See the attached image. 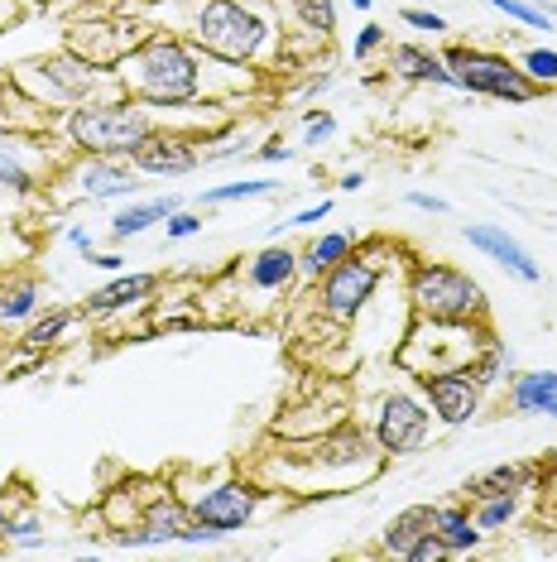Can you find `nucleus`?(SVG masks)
I'll use <instances>...</instances> for the list:
<instances>
[{
  "instance_id": "1",
  "label": "nucleus",
  "mask_w": 557,
  "mask_h": 562,
  "mask_svg": "<svg viewBox=\"0 0 557 562\" xmlns=\"http://www.w3.org/2000/svg\"><path fill=\"white\" fill-rule=\"evenodd\" d=\"M116 78L145 101V106L179 111L193 106L202 97V68L197 54L173 34H149L145 44H135L130 54L116 63Z\"/></svg>"
},
{
  "instance_id": "2",
  "label": "nucleus",
  "mask_w": 557,
  "mask_h": 562,
  "mask_svg": "<svg viewBox=\"0 0 557 562\" xmlns=\"http://www.w3.org/2000/svg\"><path fill=\"white\" fill-rule=\"evenodd\" d=\"M409 299L413 313L428 317V323H480L486 317V289L457 265H433V260L413 265Z\"/></svg>"
},
{
  "instance_id": "3",
  "label": "nucleus",
  "mask_w": 557,
  "mask_h": 562,
  "mask_svg": "<svg viewBox=\"0 0 557 562\" xmlns=\"http://www.w3.org/2000/svg\"><path fill=\"white\" fill-rule=\"evenodd\" d=\"M149 131H155V121H149L145 106H135V101H82L68 116V135L82 155L125 159Z\"/></svg>"
},
{
  "instance_id": "4",
  "label": "nucleus",
  "mask_w": 557,
  "mask_h": 562,
  "mask_svg": "<svg viewBox=\"0 0 557 562\" xmlns=\"http://www.w3.org/2000/svg\"><path fill=\"white\" fill-rule=\"evenodd\" d=\"M187 34H193V44L202 54H212L221 63H250L264 44V20L246 0H202Z\"/></svg>"
},
{
  "instance_id": "5",
  "label": "nucleus",
  "mask_w": 557,
  "mask_h": 562,
  "mask_svg": "<svg viewBox=\"0 0 557 562\" xmlns=\"http://www.w3.org/2000/svg\"><path fill=\"white\" fill-rule=\"evenodd\" d=\"M442 63L452 68L462 92L471 97H496V101H538L543 87L528 78L524 68H514L510 58L500 54H486V48H466V44H452Z\"/></svg>"
},
{
  "instance_id": "6",
  "label": "nucleus",
  "mask_w": 557,
  "mask_h": 562,
  "mask_svg": "<svg viewBox=\"0 0 557 562\" xmlns=\"http://www.w3.org/2000/svg\"><path fill=\"white\" fill-rule=\"evenodd\" d=\"M428 428H433V408L418 404L413 394H385L375 414V447L385 457H409L428 442Z\"/></svg>"
},
{
  "instance_id": "7",
  "label": "nucleus",
  "mask_w": 557,
  "mask_h": 562,
  "mask_svg": "<svg viewBox=\"0 0 557 562\" xmlns=\"http://www.w3.org/2000/svg\"><path fill=\"white\" fill-rule=\"evenodd\" d=\"M413 385L423 390V404L433 408V418L447 428H462L480 414V385L471 380V370H418Z\"/></svg>"
},
{
  "instance_id": "8",
  "label": "nucleus",
  "mask_w": 557,
  "mask_h": 562,
  "mask_svg": "<svg viewBox=\"0 0 557 562\" xmlns=\"http://www.w3.org/2000/svg\"><path fill=\"white\" fill-rule=\"evenodd\" d=\"M375 289H379V270L365 255L351 250L337 270L322 274V313L337 317V323H356V313L375 299Z\"/></svg>"
},
{
  "instance_id": "9",
  "label": "nucleus",
  "mask_w": 557,
  "mask_h": 562,
  "mask_svg": "<svg viewBox=\"0 0 557 562\" xmlns=\"http://www.w3.org/2000/svg\"><path fill=\"white\" fill-rule=\"evenodd\" d=\"M255 505H260V491L250 481H217L212 491H202L193 501V519H202L207 529H217L226 539V533L246 529Z\"/></svg>"
},
{
  "instance_id": "10",
  "label": "nucleus",
  "mask_w": 557,
  "mask_h": 562,
  "mask_svg": "<svg viewBox=\"0 0 557 562\" xmlns=\"http://www.w3.org/2000/svg\"><path fill=\"white\" fill-rule=\"evenodd\" d=\"M193 529V505H183L179 495H155L145 505V515L130 533H121L125 548H155V543H183Z\"/></svg>"
},
{
  "instance_id": "11",
  "label": "nucleus",
  "mask_w": 557,
  "mask_h": 562,
  "mask_svg": "<svg viewBox=\"0 0 557 562\" xmlns=\"http://www.w3.org/2000/svg\"><path fill=\"white\" fill-rule=\"evenodd\" d=\"M135 164L139 173H149V178H179V173H193L197 169V149H193V139L187 135H173V131H149L139 145L125 155Z\"/></svg>"
},
{
  "instance_id": "12",
  "label": "nucleus",
  "mask_w": 557,
  "mask_h": 562,
  "mask_svg": "<svg viewBox=\"0 0 557 562\" xmlns=\"http://www.w3.org/2000/svg\"><path fill=\"white\" fill-rule=\"evenodd\" d=\"M72 183H78L82 198L92 202H111V198H130L139 188V169L130 159L116 155H87L78 169H72Z\"/></svg>"
},
{
  "instance_id": "13",
  "label": "nucleus",
  "mask_w": 557,
  "mask_h": 562,
  "mask_svg": "<svg viewBox=\"0 0 557 562\" xmlns=\"http://www.w3.org/2000/svg\"><path fill=\"white\" fill-rule=\"evenodd\" d=\"M466 240H471V250H480V255H490L496 265H504V270H514L524 284H538L543 279V270H538V260L528 255L519 240L504 232V226H466Z\"/></svg>"
},
{
  "instance_id": "14",
  "label": "nucleus",
  "mask_w": 557,
  "mask_h": 562,
  "mask_svg": "<svg viewBox=\"0 0 557 562\" xmlns=\"http://www.w3.org/2000/svg\"><path fill=\"white\" fill-rule=\"evenodd\" d=\"M543 481V462H500L466 485L471 501H490V495H528Z\"/></svg>"
},
{
  "instance_id": "15",
  "label": "nucleus",
  "mask_w": 557,
  "mask_h": 562,
  "mask_svg": "<svg viewBox=\"0 0 557 562\" xmlns=\"http://www.w3.org/2000/svg\"><path fill=\"white\" fill-rule=\"evenodd\" d=\"M510 408L524 418H557V370H524V375H514Z\"/></svg>"
},
{
  "instance_id": "16",
  "label": "nucleus",
  "mask_w": 557,
  "mask_h": 562,
  "mask_svg": "<svg viewBox=\"0 0 557 562\" xmlns=\"http://www.w3.org/2000/svg\"><path fill=\"white\" fill-rule=\"evenodd\" d=\"M34 68L44 72L39 97H54V101H82L87 92H92V82H96V68L92 63H82L78 54L54 58V63H34Z\"/></svg>"
},
{
  "instance_id": "17",
  "label": "nucleus",
  "mask_w": 557,
  "mask_h": 562,
  "mask_svg": "<svg viewBox=\"0 0 557 562\" xmlns=\"http://www.w3.org/2000/svg\"><path fill=\"white\" fill-rule=\"evenodd\" d=\"M155 289H159V274H149V270L116 274L111 284H101L96 293H87V313H121V308H135V303H145Z\"/></svg>"
},
{
  "instance_id": "18",
  "label": "nucleus",
  "mask_w": 557,
  "mask_h": 562,
  "mask_svg": "<svg viewBox=\"0 0 557 562\" xmlns=\"http://www.w3.org/2000/svg\"><path fill=\"white\" fill-rule=\"evenodd\" d=\"M433 533L442 543H447V553L457 558V553H476L480 539H486V529L476 524V515L466 509L462 501H452V505H433Z\"/></svg>"
},
{
  "instance_id": "19",
  "label": "nucleus",
  "mask_w": 557,
  "mask_h": 562,
  "mask_svg": "<svg viewBox=\"0 0 557 562\" xmlns=\"http://www.w3.org/2000/svg\"><path fill=\"white\" fill-rule=\"evenodd\" d=\"M389 68H395L403 82L457 87V78H452V68H447V63H442L437 54H428V48H418V44H395V48H389Z\"/></svg>"
},
{
  "instance_id": "20",
  "label": "nucleus",
  "mask_w": 557,
  "mask_h": 562,
  "mask_svg": "<svg viewBox=\"0 0 557 562\" xmlns=\"http://www.w3.org/2000/svg\"><path fill=\"white\" fill-rule=\"evenodd\" d=\"M183 202L179 198H149V202H130V207H121L116 216H111V240H130L139 232H149L155 222H169L173 212H179Z\"/></svg>"
},
{
  "instance_id": "21",
  "label": "nucleus",
  "mask_w": 557,
  "mask_h": 562,
  "mask_svg": "<svg viewBox=\"0 0 557 562\" xmlns=\"http://www.w3.org/2000/svg\"><path fill=\"white\" fill-rule=\"evenodd\" d=\"M30 188H34L30 139L0 131V193H30Z\"/></svg>"
},
{
  "instance_id": "22",
  "label": "nucleus",
  "mask_w": 557,
  "mask_h": 562,
  "mask_svg": "<svg viewBox=\"0 0 557 562\" xmlns=\"http://www.w3.org/2000/svg\"><path fill=\"white\" fill-rule=\"evenodd\" d=\"M250 284L264 289V293H278L288 284V279L298 274V250H288V246H264L255 260H250Z\"/></svg>"
},
{
  "instance_id": "23",
  "label": "nucleus",
  "mask_w": 557,
  "mask_h": 562,
  "mask_svg": "<svg viewBox=\"0 0 557 562\" xmlns=\"http://www.w3.org/2000/svg\"><path fill=\"white\" fill-rule=\"evenodd\" d=\"M423 533H433V505H409L403 515H395L385 524V553L403 558Z\"/></svg>"
},
{
  "instance_id": "24",
  "label": "nucleus",
  "mask_w": 557,
  "mask_h": 562,
  "mask_svg": "<svg viewBox=\"0 0 557 562\" xmlns=\"http://www.w3.org/2000/svg\"><path fill=\"white\" fill-rule=\"evenodd\" d=\"M346 255H351V236L346 232H327V236H318L308 250L298 255V270L308 274V279H322L327 270H337Z\"/></svg>"
},
{
  "instance_id": "25",
  "label": "nucleus",
  "mask_w": 557,
  "mask_h": 562,
  "mask_svg": "<svg viewBox=\"0 0 557 562\" xmlns=\"http://www.w3.org/2000/svg\"><path fill=\"white\" fill-rule=\"evenodd\" d=\"M318 462L322 467H361V462H371V438H365L361 428H341V432H332V438H322Z\"/></svg>"
},
{
  "instance_id": "26",
  "label": "nucleus",
  "mask_w": 557,
  "mask_h": 562,
  "mask_svg": "<svg viewBox=\"0 0 557 562\" xmlns=\"http://www.w3.org/2000/svg\"><path fill=\"white\" fill-rule=\"evenodd\" d=\"M510 361H514L510 347H504L500 337H486V341H480V351H476V361L466 370H471V380L486 390V385H500V380L510 375Z\"/></svg>"
},
{
  "instance_id": "27",
  "label": "nucleus",
  "mask_w": 557,
  "mask_h": 562,
  "mask_svg": "<svg viewBox=\"0 0 557 562\" xmlns=\"http://www.w3.org/2000/svg\"><path fill=\"white\" fill-rule=\"evenodd\" d=\"M278 183L270 178H240V183H217L202 193V207H226V202H246V198H270Z\"/></svg>"
},
{
  "instance_id": "28",
  "label": "nucleus",
  "mask_w": 557,
  "mask_h": 562,
  "mask_svg": "<svg viewBox=\"0 0 557 562\" xmlns=\"http://www.w3.org/2000/svg\"><path fill=\"white\" fill-rule=\"evenodd\" d=\"M72 308H54V313H44V317H34L30 327H24V347L30 351H44V347H54V341L62 337V331L72 327Z\"/></svg>"
},
{
  "instance_id": "29",
  "label": "nucleus",
  "mask_w": 557,
  "mask_h": 562,
  "mask_svg": "<svg viewBox=\"0 0 557 562\" xmlns=\"http://www.w3.org/2000/svg\"><path fill=\"white\" fill-rule=\"evenodd\" d=\"M34 308H39V289L24 279V284H5L0 289V323H24Z\"/></svg>"
},
{
  "instance_id": "30",
  "label": "nucleus",
  "mask_w": 557,
  "mask_h": 562,
  "mask_svg": "<svg viewBox=\"0 0 557 562\" xmlns=\"http://www.w3.org/2000/svg\"><path fill=\"white\" fill-rule=\"evenodd\" d=\"M519 501H524V495H490V501H476V524L486 533L504 529V524L519 519Z\"/></svg>"
},
{
  "instance_id": "31",
  "label": "nucleus",
  "mask_w": 557,
  "mask_h": 562,
  "mask_svg": "<svg viewBox=\"0 0 557 562\" xmlns=\"http://www.w3.org/2000/svg\"><path fill=\"white\" fill-rule=\"evenodd\" d=\"M519 68L548 92V87H557V48H528V54L519 58Z\"/></svg>"
},
{
  "instance_id": "32",
  "label": "nucleus",
  "mask_w": 557,
  "mask_h": 562,
  "mask_svg": "<svg viewBox=\"0 0 557 562\" xmlns=\"http://www.w3.org/2000/svg\"><path fill=\"white\" fill-rule=\"evenodd\" d=\"M486 5H496L500 15L528 24V30H553V15H548V10H534V5H524V0H486Z\"/></svg>"
},
{
  "instance_id": "33",
  "label": "nucleus",
  "mask_w": 557,
  "mask_h": 562,
  "mask_svg": "<svg viewBox=\"0 0 557 562\" xmlns=\"http://www.w3.org/2000/svg\"><path fill=\"white\" fill-rule=\"evenodd\" d=\"M298 15H303L308 30H318V34L337 30V5H332V0H298Z\"/></svg>"
},
{
  "instance_id": "34",
  "label": "nucleus",
  "mask_w": 557,
  "mask_h": 562,
  "mask_svg": "<svg viewBox=\"0 0 557 562\" xmlns=\"http://www.w3.org/2000/svg\"><path fill=\"white\" fill-rule=\"evenodd\" d=\"M403 558H409V562H442V558H452V553H447V543H442L437 533H423V539H418Z\"/></svg>"
},
{
  "instance_id": "35",
  "label": "nucleus",
  "mask_w": 557,
  "mask_h": 562,
  "mask_svg": "<svg viewBox=\"0 0 557 562\" xmlns=\"http://www.w3.org/2000/svg\"><path fill=\"white\" fill-rule=\"evenodd\" d=\"M332 131H337V121L327 116V111H308V116H303V135H308V145H322V139H332Z\"/></svg>"
},
{
  "instance_id": "36",
  "label": "nucleus",
  "mask_w": 557,
  "mask_h": 562,
  "mask_svg": "<svg viewBox=\"0 0 557 562\" xmlns=\"http://www.w3.org/2000/svg\"><path fill=\"white\" fill-rule=\"evenodd\" d=\"M399 20L403 24H413V30H423V34H442V30H447V20H442L437 15V10H399Z\"/></svg>"
},
{
  "instance_id": "37",
  "label": "nucleus",
  "mask_w": 557,
  "mask_h": 562,
  "mask_svg": "<svg viewBox=\"0 0 557 562\" xmlns=\"http://www.w3.org/2000/svg\"><path fill=\"white\" fill-rule=\"evenodd\" d=\"M163 232H169L173 240H187V236H197V232H202V216H197V212H183V207H179V212L169 216V222H163Z\"/></svg>"
},
{
  "instance_id": "38",
  "label": "nucleus",
  "mask_w": 557,
  "mask_h": 562,
  "mask_svg": "<svg viewBox=\"0 0 557 562\" xmlns=\"http://www.w3.org/2000/svg\"><path fill=\"white\" fill-rule=\"evenodd\" d=\"M375 48H385V24H365L356 34V58H371Z\"/></svg>"
},
{
  "instance_id": "39",
  "label": "nucleus",
  "mask_w": 557,
  "mask_h": 562,
  "mask_svg": "<svg viewBox=\"0 0 557 562\" xmlns=\"http://www.w3.org/2000/svg\"><path fill=\"white\" fill-rule=\"evenodd\" d=\"M327 216H332V202H318V207H303V212L288 216V222H274V226H318Z\"/></svg>"
},
{
  "instance_id": "40",
  "label": "nucleus",
  "mask_w": 557,
  "mask_h": 562,
  "mask_svg": "<svg viewBox=\"0 0 557 562\" xmlns=\"http://www.w3.org/2000/svg\"><path fill=\"white\" fill-rule=\"evenodd\" d=\"M409 207H418V212H433V216H447V202L433 198V193H409Z\"/></svg>"
},
{
  "instance_id": "41",
  "label": "nucleus",
  "mask_w": 557,
  "mask_h": 562,
  "mask_svg": "<svg viewBox=\"0 0 557 562\" xmlns=\"http://www.w3.org/2000/svg\"><path fill=\"white\" fill-rule=\"evenodd\" d=\"M87 260H92L96 265V270H111V274H116V270H125V255H116V250H106V255H87Z\"/></svg>"
},
{
  "instance_id": "42",
  "label": "nucleus",
  "mask_w": 557,
  "mask_h": 562,
  "mask_svg": "<svg viewBox=\"0 0 557 562\" xmlns=\"http://www.w3.org/2000/svg\"><path fill=\"white\" fill-rule=\"evenodd\" d=\"M260 159H264V164H284V159H294V149L278 145V139H270V145L260 149Z\"/></svg>"
},
{
  "instance_id": "43",
  "label": "nucleus",
  "mask_w": 557,
  "mask_h": 562,
  "mask_svg": "<svg viewBox=\"0 0 557 562\" xmlns=\"http://www.w3.org/2000/svg\"><path fill=\"white\" fill-rule=\"evenodd\" d=\"M68 246H72V250H82V255H92V232L72 226V232H68Z\"/></svg>"
},
{
  "instance_id": "44",
  "label": "nucleus",
  "mask_w": 557,
  "mask_h": 562,
  "mask_svg": "<svg viewBox=\"0 0 557 562\" xmlns=\"http://www.w3.org/2000/svg\"><path fill=\"white\" fill-rule=\"evenodd\" d=\"M361 188H365V173L356 169V173H346V178H341V193H361Z\"/></svg>"
},
{
  "instance_id": "45",
  "label": "nucleus",
  "mask_w": 557,
  "mask_h": 562,
  "mask_svg": "<svg viewBox=\"0 0 557 562\" xmlns=\"http://www.w3.org/2000/svg\"><path fill=\"white\" fill-rule=\"evenodd\" d=\"M543 481H553V485H557V452L548 457V462H543Z\"/></svg>"
},
{
  "instance_id": "46",
  "label": "nucleus",
  "mask_w": 557,
  "mask_h": 562,
  "mask_svg": "<svg viewBox=\"0 0 557 562\" xmlns=\"http://www.w3.org/2000/svg\"><path fill=\"white\" fill-rule=\"evenodd\" d=\"M351 5H356V10H371V0H351Z\"/></svg>"
}]
</instances>
